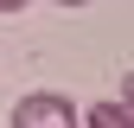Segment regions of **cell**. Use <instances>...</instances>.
I'll return each instance as SVG.
<instances>
[{
  "label": "cell",
  "instance_id": "obj_4",
  "mask_svg": "<svg viewBox=\"0 0 134 128\" xmlns=\"http://www.w3.org/2000/svg\"><path fill=\"white\" fill-rule=\"evenodd\" d=\"M19 7H32V0H0V13H19Z\"/></svg>",
  "mask_w": 134,
  "mask_h": 128
},
{
  "label": "cell",
  "instance_id": "obj_2",
  "mask_svg": "<svg viewBox=\"0 0 134 128\" xmlns=\"http://www.w3.org/2000/svg\"><path fill=\"white\" fill-rule=\"evenodd\" d=\"M83 128H134V103L109 96V103H96L90 115H83Z\"/></svg>",
  "mask_w": 134,
  "mask_h": 128
},
{
  "label": "cell",
  "instance_id": "obj_3",
  "mask_svg": "<svg viewBox=\"0 0 134 128\" xmlns=\"http://www.w3.org/2000/svg\"><path fill=\"white\" fill-rule=\"evenodd\" d=\"M121 103H134V71H128V77H121Z\"/></svg>",
  "mask_w": 134,
  "mask_h": 128
},
{
  "label": "cell",
  "instance_id": "obj_1",
  "mask_svg": "<svg viewBox=\"0 0 134 128\" xmlns=\"http://www.w3.org/2000/svg\"><path fill=\"white\" fill-rule=\"evenodd\" d=\"M13 128H83V115H77L70 96H58V90H32V96L13 103Z\"/></svg>",
  "mask_w": 134,
  "mask_h": 128
},
{
  "label": "cell",
  "instance_id": "obj_5",
  "mask_svg": "<svg viewBox=\"0 0 134 128\" xmlns=\"http://www.w3.org/2000/svg\"><path fill=\"white\" fill-rule=\"evenodd\" d=\"M58 7H90V0H58Z\"/></svg>",
  "mask_w": 134,
  "mask_h": 128
}]
</instances>
